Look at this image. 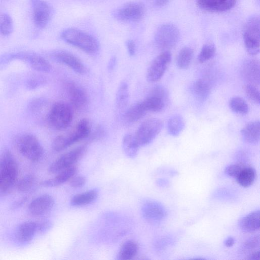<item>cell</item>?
Instances as JSON below:
<instances>
[{"label": "cell", "instance_id": "obj_1", "mask_svg": "<svg viewBox=\"0 0 260 260\" xmlns=\"http://www.w3.org/2000/svg\"><path fill=\"white\" fill-rule=\"evenodd\" d=\"M91 133V126L87 118L79 120L69 133L56 137L52 147L54 151L60 152L72 145L88 138Z\"/></svg>", "mask_w": 260, "mask_h": 260}, {"label": "cell", "instance_id": "obj_2", "mask_svg": "<svg viewBox=\"0 0 260 260\" xmlns=\"http://www.w3.org/2000/svg\"><path fill=\"white\" fill-rule=\"evenodd\" d=\"M18 166L13 155L8 149L0 154V192L9 191L16 182Z\"/></svg>", "mask_w": 260, "mask_h": 260}, {"label": "cell", "instance_id": "obj_3", "mask_svg": "<svg viewBox=\"0 0 260 260\" xmlns=\"http://www.w3.org/2000/svg\"><path fill=\"white\" fill-rule=\"evenodd\" d=\"M61 38L67 43L90 55L95 54L99 50V43L95 38L77 28L64 30L61 34Z\"/></svg>", "mask_w": 260, "mask_h": 260}, {"label": "cell", "instance_id": "obj_4", "mask_svg": "<svg viewBox=\"0 0 260 260\" xmlns=\"http://www.w3.org/2000/svg\"><path fill=\"white\" fill-rule=\"evenodd\" d=\"M73 111L70 105L58 102L51 107L48 115L49 124L55 129L63 130L67 128L73 120Z\"/></svg>", "mask_w": 260, "mask_h": 260}, {"label": "cell", "instance_id": "obj_5", "mask_svg": "<svg viewBox=\"0 0 260 260\" xmlns=\"http://www.w3.org/2000/svg\"><path fill=\"white\" fill-rule=\"evenodd\" d=\"M19 152L31 162L39 161L43 156L44 149L38 138L32 134L21 136L17 141Z\"/></svg>", "mask_w": 260, "mask_h": 260}, {"label": "cell", "instance_id": "obj_6", "mask_svg": "<svg viewBox=\"0 0 260 260\" xmlns=\"http://www.w3.org/2000/svg\"><path fill=\"white\" fill-rule=\"evenodd\" d=\"M162 126L161 120L157 118H150L142 122L134 135L140 147L152 142L161 131Z\"/></svg>", "mask_w": 260, "mask_h": 260}, {"label": "cell", "instance_id": "obj_7", "mask_svg": "<svg viewBox=\"0 0 260 260\" xmlns=\"http://www.w3.org/2000/svg\"><path fill=\"white\" fill-rule=\"evenodd\" d=\"M86 151L87 146L84 145L63 153L50 165L48 172L51 174H57L65 169L75 166Z\"/></svg>", "mask_w": 260, "mask_h": 260}, {"label": "cell", "instance_id": "obj_8", "mask_svg": "<svg viewBox=\"0 0 260 260\" xmlns=\"http://www.w3.org/2000/svg\"><path fill=\"white\" fill-rule=\"evenodd\" d=\"M259 19L257 17L250 18L245 24L243 39L247 52L256 55L259 51Z\"/></svg>", "mask_w": 260, "mask_h": 260}, {"label": "cell", "instance_id": "obj_9", "mask_svg": "<svg viewBox=\"0 0 260 260\" xmlns=\"http://www.w3.org/2000/svg\"><path fill=\"white\" fill-rule=\"evenodd\" d=\"M169 100V93L161 85L154 86L142 102L147 112H160L166 107Z\"/></svg>", "mask_w": 260, "mask_h": 260}, {"label": "cell", "instance_id": "obj_10", "mask_svg": "<svg viewBox=\"0 0 260 260\" xmlns=\"http://www.w3.org/2000/svg\"><path fill=\"white\" fill-rule=\"evenodd\" d=\"M179 38V31L178 28L172 24H165L157 29L154 40L158 48L168 51L176 44Z\"/></svg>", "mask_w": 260, "mask_h": 260}, {"label": "cell", "instance_id": "obj_11", "mask_svg": "<svg viewBox=\"0 0 260 260\" xmlns=\"http://www.w3.org/2000/svg\"><path fill=\"white\" fill-rule=\"evenodd\" d=\"M172 59L171 53L164 51L158 55L152 61L146 73V79L149 82L159 81L164 75Z\"/></svg>", "mask_w": 260, "mask_h": 260}, {"label": "cell", "instance_id": "obj_12", "mask_svg": "<svg viewBox=\"0 0 260 260\" xmlns=\"http://www.w3.org/2000/svg\"><path fill=\"white\" fill-rule=\"evenodd\" d=\"M56 62L64 64L74 72L80 75L87 74L88 70L84 63L77 56L64 50H57L51 54Z\"/></svg>", "mask_w": 260, "mask_h": 260}, {"label": "cell", "instance_id": "obj_13", "mask_svg": "<svg viewBox=\"0 0 260 260\" xmlns=\"http://www.w3.org/2000/svg\"><path fill=\"white\" fill-rule=\"evenodd\" d=\"M145 13V7L140 2L127 3L115 12V16L123 21H136L141 19Z\"/></svg>", "mask_w": 260, "mask_h": 260}, {"label": "cell", "instance_id": "obj_14", "mask_svg": "<svg viewBox=\"0 0 260 260\" xmlns=\"http://www.w3.org/2000/svg\"><path fill=\"white\" fill-rule=\"evenodd\" d=\"M143 218L152 223H158L165 218L167 211L160 203L153 200L145 201L141 207Z\"/></svg>", "mask_w": 260, "mask_h": 260}, {"label": "cell", "instance_id": "obj_15", "mask_svg": "<svg viewBox=\"0 0 260 260\" xmlns=\"http://www.w3.org/2000/svg\"><path fill=\"white\" fill-rule=\"evenodd\" d=\"M35 25L39 28L46 27L52 16V9L44 0H30Z\"/></svg>", "mask_w": 260, "mask_h": 260}, {"label": "cell", "instance_id": "obj_16", "mask_svg": "<svg viewBox=\"0 0 260 260\" xmlns=\"http://www.w3.org/2000/svg\"><path fill=\"white\" fill-rule=\"evenodd\" d=\"M66 87L70 103L74 108L82 109L86 106L88 96L84 88L72 81L68 82Z\"/></svg>", "mask_w": 260, "mask_h": 260}, {"label": "cell", "instance_id": "obj_17", "mask_svg": "<svg viewBox=\"0 0 260 260\" xmlns=\"http://www.w3.org/2000/svg\"><path fill=\"white\" fill-rule=\"evenodd\" d=\"M54 205V198L50 194H45L38 197L29 204V213L34 216H40L50 211Z\"/></svg>", "mask_w": 260, "mask_h": 260}, {"label": "cell", "instance_id": "obj_18", "mask_svg": "<svg viewBox=\"0 0 260 260\" xmlns=\"http://www.w3.org/2000/svg\"><path fill=\"white\" fill-rule=\"evenodd\" d=\"M18 59L27 62L38 72L48 73L51 70L52 67L50 63L44 57L36 54L19 52Z\"/></svg>", "mask_w": 260, "mask_h": 260}, {"label": "cell", "instance_id": "obj_19", "mask_svg": "<svg viewBox=\"0 0 260 260\" xmlns=\"http://www.w3.org/2000/svg\"><path fill=\"white\" fill-rule=\"evenodd\" d=\"M242 75L249 84L258 85L260 81V65L258 60L250 59L243 64Z\"/></svg>", "mask_w": 260, "mask_h": 260}, {"label": "cell", "instance_id": "obj_20", "mask_svg": "<svg viewBox=\"0 0 260 260\" xmlns=\"http://www.w3.org/2000/svg\"><path fill=\"white\" fill-rule=\"evenodd\" d=\"M37 233L36 222L27 221L18 225L15 237L19 243H26L31 241Z\"/></svg>", "mask_w": 260, "mask_h": 260}, {"label": "cell", "instance_id": "obj_21", "mask_svg": "<svg viewBox=\"0 0 260 260\" xmlns=\"http://www.w3.org/2000/svg\"><path fill=\"white\" fill-rule=\"evenodd\" d=\"M197 4L203 10L220 12L232 8L236 4V0H197Z\"/></svg>", "mask_w": 260, "mask_h": 260}, {"label": "cell", "instance_id": "obj_22", "mask_svg": "<svg viewBox=\"0 0 260 260\" xmlns=\"http://www.w3.org/2000/svg\"><path fill=\"white\" fill-rule=\"evenodd\" d=\"M76 172L77 167L75 165L60 171L53 178L42 181L41 184L47 187L58 186L69 181Z\"/></svg>", "mask_w": 260, "mask_h": 260}, {"label": "cell", "instance_id": "obj_23", "mask_svg": "<svg viewBox=\"0 0 260 260\" xmlns=\"http://www.w3.org/2000/svg\"><path fill=\"white\" fill-rule=\"evenodd\" d=\"M242 137L247 143L255 144L260 138V123L258 120L248 123L241 131Z\"/></svg>", "mask_w": 260, "mask_h": 260}, {"label": "cell", "instance_id": "obj_24", "mask_svg": "<svg viewBox=\"0 0 260 260\" xmlns=\"http://www.w3.org/2000/svg\"><path fill=\"white\" fill-rule=\"evenodd\" d=\"M240 229L245 233H252L259 228V210L250 212L241 218L238 223Z\"/></svg>", "mask_w": 260, "mask_h": 260}, {"label": "cell", "instance_id": "obj_25", "mask_svg": "<svg viewBox=\"0 0 260 260\" xmlns=\"http://www.w3.org/2000/svg\"><path fill=\"white\" fill-rule=\"evenodd\" d=\"M122 146L125 155L131 158L135 157L140 147L134 135L126 134L122 138Z\"/></svg>", "mask_w": 260, "mask_h": 260}, {"label": "cell", "instance_id": "obj_26", "mask_svg": "<svg viewBox=\"0 0 260 260\" xmlns=\"http://www.w3.org/2000/svg\"><path fill=\"white\" fill-rule=\"evenodd\" d=\"M98 190L92 189L74 196L71 200L74 206H82L93 202L98 197Z\"/></svg>", "mask_w": 260, "mask_h": 260}, {"label": "cell", "instance_id": "obj_27", "mask_svg": "<svg viewBox=\"0 0 260 260\" xmlns=\"http://www.w3.org/2000/svg\"><path fill=\"white\" fill-rule=\"evenodd\" d=\"M139 251V245L134 240H127L121 245L118 255L120 260H129L136 256Z\"/></svg>", "mask_w": 260, "mask_h": 260}, {"label": "cell", "instance_id": "obj_28", "mask_svg": "<svg viewBox=\"0 0 260 260\" xmlns=\"http://www.w3.org/2000/svg\"><path fill=\"white\" fill-rule=\"evenodd\" d=\"M147 112L142 101H140L127 110L124 114V118L127 122H135L143 118Z\"/></svg>", "mask_w": 260, "mask_h": 260}, {"label": "cell", "instance_id": "obj_29", "mask_svg": "<svg viewBox=\"0 0 260 260\" xmlns=\"http://www.w3.org/2000/svg\"><path fill=\"white\" fill-rule=\"evenodd\" d=\"M192 91L193 95L199 100H206L209 96L211 86L209 83L205 79H198L192 85Z\"/></svg>", "mask_w": 260, "mask_h": 260}, {"label": "cell", "instance_id": "obj_30", "mask_svg": "<svg viewBox=\"0 0 260 260\" xmlns=\"http://www.w3.org/2000/svg\"><path fill=\"white\" fill-rule=\"evenodd\" d=\"M256 177L255 170L250 167L246 166L236 178L238 183L244 187L251 186L254 182Z\"/></svg>", "mask_w": 260, "mask_h": 260}, {"label": "cell", "instance_id": "obj_31", "mask_svg": "<svg viewBox=\"0 0 260 260\" xmlns=\"http://www.w3.org/2000/svg\"><path fill=\"white\" fill-rule=\"evenodd\" d=\"M193 56V50L188 47L182 48L179 51L176 59V64L178 68L186 69L190 64Z\"/></svg>", "mask_w": 260, "mask_h": 260}, {"label": "cell", "instance_id": "obj_32", "mask_svg": "<svg viewBox=\"0 0 260 260\" xmlns=\"http://www.w3.org/2000/svg\"><path fill=\"white\" fill-rule=\"evenodd\" d=\"M129 100L128 86L126 82L123 81L120 83L116 94V105L119 109L124 108Z\"/></svg>", "mask_w": 260, "mask_h": 260}, {"label": "cell", "instance_id": "obj_33", "mask_svg": "<svg viewBox=\"0 0 260 260\" xmlns=\"http://www.w3.org/2000/svg\"><path fill=\"white\" fill-rule=\"evenodd\" d=\"M184 125V120L180 115H174L168 121V132L173 136H177L183 131Z\"/></svg>", "mask_w": 260, "mask_h": 260}, {"label": "cell", "instance_id": "obj_34", "mask_svg": "<svg viewBox=\"0 0 260 260\" xmlns=\"http://www.w3.org/2000/svg\"><path fill=\"white\" fill-rule=\"evenodd\" d=\"M229 107L232 111L237 114H246L249 111V107L242 98L234 96L229 102Z\"/></svg>", "mask_w": 260, "mask_h": 260}, {"label": "cell", "instance_id": "obj_35", "mask_svg": "<svg viewBox=\"0 0 260 260\" xmlns=\"http://www.w3.org/2000/svg\"><path fill=\"white\" fill-rule=\"evenodd\" d=\"M35 182L36 178L34 175H26L17 182V189L20 192H27L31 190Z\"/></svg>", "mask_w": 260, "mask_h": 260}, {"label": "cell", "instance_id": "obj_36", "mask_svg": "<svg viewBox=\"0 0 260 260\" xmlns=\"http://www.w3.org/2000/svg\"><path fill=\"white\" fill-rule=\"evenodd\" d=\"M259 235L254 236L247 239L243 244L242 251L244 253H249L259 249Z\"/></svg>", "mask_w": 260, "mask_h": 260}, {"label": "cell", "instance_id": "obj_37", "mask_svg": "<svg viewBox=\"0 0 260 260\" xmlns=\"http://www.w3.org/2000/svg\"><path fill=\"white\" fill-rule=\"evenodd\" d=\"M215 47L212 44L205 45L199 54L198 59L200 63L205 62L212 59L215 54Z\"/></svg>", "mask_w": 260, "mask_h": 260}, {"label": "cell", "instance_id": "obj_38", "mask_svg": "<svg viewBox=\"0 0 260 260\" xmlns=\"http://www.w3.org/2000/svg\"><path fill=\"white\" fill-rule=\"evenodd\" d=\"M13 23L11 16L5 13L3 15L0 24V32L3 36H8L13 31Z\"/></svg>", "mask_w": 260, "mask_h": 260}, {"label": "cell", "instance_id": "obj_39", "mask_svg": "<svg viewBox=\"0 0 260 260\" xmlns=\"http://www.w3.org/2000/svg\"><path fill=\"white\" fill-rule=\"evenodd\" d=\"M243 88L246 95L249 99L255 104H259L260 94L259 90L256 87V86L247 83L244 86Z\"/></svg>", "mask_w": 260, "mask_h": 260}, {"label": "cell", "instance_id": "obj_40", "mask_svg": "<svg viewBox=\"0 0 260 260\" xmlns=\"http://www.w3.org/2000/svg\"><path fill=\"white\" fill-rule=\"evenodd\" d=\"M45 81L42 76H32L26 80L25 86L28 89L33 90L44 84Z\"/></svg>", "mask_w": 260, "mask_h": 260}, {"label": "cell", "instance_id": "obj_41", "mask_svg": "<svg viewBox=\"0 0 260 260\" xmlns=\"http://www.w3.org/2000/svg\"><path fill=\"white\" fill-rule=\"evenodd\" d=\"M45 104V101L44 99L41 98H35L28 103L27 109L31 113H37L43 108Z\"/></svg>", "mask_w": 260, "mask_h": 260}, {"label": "cell", "instance_id": "obj_42", "mask_svg": "<svg viewBox=\"0 0 260 260\" xmlns=\"http://www.w3.org/2000/svg\"><path fill=\"white\" fill-rule=\"evenodd\" d=\"M246 166L242 162L231 164L225 169V173L229 176L236 178L240 171Z\"/></svg>", "mask_w": 260, "mask_h": 260}, {"label": "cell", "instance_id": "obj_43", "mask_svg": "<svg viewBox=\"0 0 260 260\" xmlns=\"http://www.w3.org/2000/svg\"><path fill=\"white\" fill-rule=\"evenodd\" d=\"M37 233L44 234L48 231L52 227V222L49 220H43L36 222Z\"/></svg>", "mask_w": 260, "mask_h": 260}, {"label": "cell", "instance_id": "obj_44", "mask_svg": "<svg viewBox=\"0 0 260 260\" xmlns=\"http://www.w3.org/2000/svg\"><path fill=\"white\" fill-rule=\"evenodd\" d=\"M86 181L85 177L83 176H74L69 180V184L73 188H79L83 186Z\"/></svg>", "mask_w": 260, "mask_h": 260}, {"label": "cell", "instance_id": "obj_45", "mask_svg": "<svg viewBox=\"0 0 260 260\" xmlns=\"http://www.w3.org/2000/svg\"><path fill=\"white\" fill-rule=\"evenodd\" d=\"M104 134V131L101 126H98L93 133L90 134L88 138L90 141H95L100 139Z\"/></svg>", "mask_w": 260, "mask_h": 260}, {"label": "cell", "instance_id": "obj_46", "mask_svg": "<svg viewBox=\"0 0 260 260\" xmlns=\"http://www.w3.org/2000/svg\"><path fill=\"white\" fill-rule=\"evenodd\" d=\"M27 198L26 197H23L21 198L20 199L15 201L13 203L11 206V209L12 210H15L18 208H19L22 205L25 204V203L27 201Z\"/></svg>", "mask_w": 260, "mask_h": 260}, {"label": "cell", "instance_id": "obj_47", "mask_svg": "<svg viewBox=\"0 0 260 260\" xmlns=\"http://www.w3.org/2000/svg\"><path fill=\"white\" fill-rule=\"evenodd\" d=\"M126 46L128 54L130 56H134L136 52V46L132 40H128L126 42Z\"/></svg>", "mask_w": 260, "mask_h": 260}, {"label": "cell", "instance_id": "obj_48", "mask_svg": "<svg viewBox=\"0 0 260 260\" xmlns=\"http://www.w3.org/2000/svg\"><path fill=\"white\" fill-rule=\"evenodd\" d=\"M260 258V251L259 249H257L255 251H253L249 254L246 255L245 258L247 259L250 260H258Z\"/></svg>", "mask_w": 260, "mask_h": 260}, {"label": "cell", "instance_id": "obj_49", "mask_svg": "<svg viewBox=\"0 0 260 260\" xmlns=\"http://www.w3.org/2000/svg\"><path fill=\"white\" fill-rule=\"evenodd\" d=\"M116 62V59L115 57H112L109 61L108 63V69L110 71L113 70L115 68V64Z\"/></svg>", "mask_w": 260, "mask_h": 260}, {"label": "cell", "instance_id": "obj_50", "mask_svg": "<svg viewBox=\"0 0 260 260\" xmlns=\"http://www.w3.org/2000/svg\"><path fill=\"white\" fill-rule=\"evenodd\" d=\"M235 242L234 239L232 237H229L226 239V240L224 242V245L227 247H230L232 246Z\"/></svg>", "mask_w": 260, "mask_h": 260}, {"label": "cell", "instance_id": "obj_51", "mask_svg": "<svg viewBox=\"0 0 260 260\" xmlns=\"http://www.w3.org/2000/svg\"><path fill=\"white\" fill-rule=\"evenodd\" d=\"M169 0H154L155 5L157 6H163L166 5Z\"/></svg>", "mask_w": 260, "mask_h": 260}]
</instances>
